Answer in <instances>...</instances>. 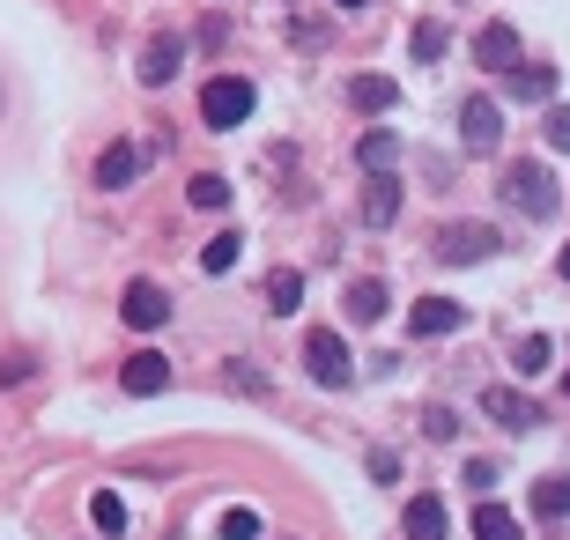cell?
<instances>
[{"instance_id":"3957f363","label":"cell","mask_w":570,"mask_h":540,"mask_svg":"<svg viewBox=\"0 0 570 540\" xmlns=\"http://www.w3.org/2000/svg\"><path fill=\"white\" fill-rule=\"evenodd\" d=\"M304 371H312L326 393H341V385L356 377V363H348V341H341L334 326H312V333H304Z\"/></svg>"},{"instance_id":"83f0119b","label":"cell","mask_w":570,"mask_h":540,"mask_svg":"<svg viewBox=\"0 0 570 540\" xmlns=\"http://www.w3.org/2000/svg\"><path fill=\"white\" fill-rule=\"evenodd\" d=\"M423 430L438 436V444H452V436H460V415H452V408H430V415H423Z\"/></svg>"},{"instance_id":"7402d4cb","label":"cell","mask_w":570,"mask_h":540,"mask_svg":"<svg viewBox=\"0 0 570 540\" xmlns=\"http://www.w3.org/2000/svg\"><path fill=\"white\" fill-rule=\"evenodd\" d=\"M186 200L193 208H230V178H223V170H200V178L186 186Z\"/></svg>"},{"instance_id":"30bf717a","label":"cell","mask_w":570,"mask_h":540,"mask_svg":"<svg viewBox=\"0 0 570 540\" xmlns=\"http://www.w3.org/2000/svg\"><path fill=\"white\" fill-rule=\"evenodd\" d=\"M504 97H519V105H549V97H556V67L511 60V67H504Z\"/></svg>"},{"instance_id":"6da1fadb","label":"cell","mask_w":570,"mask_h":540,"mask_svg":"<svg viewBox=\"0 0 570 540\" xmlns=\"http://www.w3.org/2000/svg\"><path fill=\"white\" fill-rule=\"evenodd\" d=\"M497 193H504V208H511V215H527V223H549V215L563 208V193H556V178H549L541 164H511Z\"/></svg>"},{"instance_id":"d4e9b609","label":"cell","mask_w":570,"mask_h":540,"mask_svg":"<svg viewBox=\"0 0 570 540\" xmlns=\"http://www.w3.org/2000/svg\"><path fill=\"white\" fill-rule=\"evenodd\" d=\"M89 519H97V533H127V503L111 497V489H97L89 497Z\"/></svg>"},{"instance_id":"cb8c5ba5","label":"cell","mask_w":570,"mask_h":540,"mask_svg":"<svg viewBox=\"0 0 570 540\" xmlns=\"http://www.w3.org/2000/svg\"><path fill=\"white\" fill-rule=\"evenodd\" d=\"M511 371H519V377L549 371V333H527V341H519V348H511Z\"/></svg>"},{"instance_id":"4dcf8cb0","label":"cell","mask_w":570,"mask_h":540,"mask_svg":"<svg viewBox=\"0 0 570 540\" xmlns=\"http://www.w3.org/2000/svg\"><path fill=\"white\" fill-rule=\"evenodd\" d=\"M16 377H30V355H8L0 363V385H16Z\"/></svg>"},{"instance_id":"8992f818","label":"cell","mask_w":570,"mask_h":540,"mask_svg":"<svg viewBox=\"0 0 570 540\" xmlns=\"http://www.w3.org/2000/svg\"><path fill=\"white\" fill-rule=\"evenodd\" d=\"M119 312H127L134 333H156L170 318V289L164 282H127V304H119Z\"/></svg>"},{"instance_id":"7a4b0ae2","label":"cell","mask_w":570,"mask_h":540,"mask_svg":"<svg viewBox=\"0 0 570 540\" xmlns=\"http://www.w3.org/2000/svg\"><path fill=\"white\" fill-rule=\"evenodd\" d=\"M253 105H259V89L245 82V75H215V82L200 89V119H208L215 134H230V126H245V119H253Z\"/></svg>"},{"instance_id":"ffe728a7","label":"cell","mask_w":570,"mask_h":540,"mask_svg":"<svg viewBox=\"0 0 570 540\" xmlns=\"http://www.w3.org/2000/svg\"><path fill=\"white\" fill-rule=\"evenodd\" d=\"M237 252H245V237H237V229L208 237V245H200V274H230V267H237Z\"/></svg>"},{"instance_id":"5b68a950","label":"cell","mask_w":570,"mask_h":540,"mask_svg":"<svg viewBox=\"0 0 570 540\" xmlns=\"http://www.w3.org/2000/svg\"><path fill=\"white\" fill-rule=\"evenodd\" d=\"M482 415L497 422V430H511V436H527V430H541V408H533L519 385H489L482 393Z\"/></svg>"},{"instance_id":"7c38bea8","label":"cell","mask_w":570,"mask_h":540,"mask_svg":"<svg viewBox=\"0 0 570 540\" xmlns=\"http://www.w3.org/2000/svg\"><path fill=\"white\" fill-rule=\"evenodd\" d=\"M178 67H186V38H148L141 45V82L148 89H164Z\"/></svg>"},{"instance_id":"9a60e30c","label":"cell","mask_w":570,"mask_h":540,"mask_svg":"<svg viewBox=\"0 0 570 540\" xmlns=\"http://www.w3.org/2000/svg\"><path fill=\"white\" fill-rule=\"evenodd\" d=\"M341 304H348V318H356V326H379L393 296H385V282H379V274H363V282H348V296H341Z\"/></svg>"},{"instance_id":"ac0fdd59","label":"cell","mask_w":570,"mask_h":540,"mask_svg":"<svg viewBox=\"0 0 570 540\" xmlns=\"http://www.w3.org/2000/svg\"><path fill=\"white\" fill-rule=\"evenodd\" d=\"M407 540H444V497H407Z\"/></svg>"},{"instance_id":"d6986e66","label":"cell","mask_w":570,"mask_h":540,"mask_svg":"<svg viewBox=\"0 0 570 540\" xmlns=\"http://www.w3.org/2000/svg\"><path fill=\"white\" fill-rule=\"evenodd\" d=\"M533 511H541V519H570V474H541L533 481Z\"/></svg>"},{"instance_id":"f546056e","label":"cell","mask_w":570,"mask_h":540,"mask_svg":"<svg viewBox=\"0 0 570 540\" xmlns=\"http://www.w3.org/2000/svg\"><path fill=\"white\" fill-rule=\"evenodd\" d=\"M466 489H497V459H466Z\"/></svg>"},{"instance_id":"44dd1931","label":"cell","mask_w":570,"mask_h":540,"mask_svg":"<svg viewBox=\"0 0 570 540\" xmlns=\"http://www.w3.org/2000/svg\"><path fill=\"white\" fill-rule=\"evenodd\" d=\"M296 296H304V274H296V267H275V274H267V312L289 318V312H296Z\"/></svg>"},{"instance_id":"277c9868","label":"cell","mask_w":570,"mask_h":540,"mask_svg":"<svg viewBox=\"0 0 570 540\" xmlns=\"http://www.w3.org/2000/svg\"><path fill=\"white\" fill-rule=\"evenodd\" d=\"M438 259L444 267H482V259H497V229L489 223H444L438 229Z\"/></svg>"},{"instance_id":"9c48e42d","label":"cell","mask_w":570,"mask_h":540,"mask_svg":"<svg viewBox=\"0 0 570 540\" xmlns=\"http://www.w3.org/2000/svg\"><path fill=\"white\" fill-rule=\"evenodd\" d=\"M466 326V304H452V296H423L415 312H407V333H423V341H444V333Z\"/></svg>"},{"instance_id":"4316f807","label":"cell","mask_w":570,"mask_h":540,"mask_svg":"<svg viewBox=\"0 0 570 540\" xmlns=\"http://www.w3.org/2000/svg\"><path fill=\"white\" fill-rule=\"evenodd\" d=\"M253 533H259V511H253V503L223 511V540H253Z\"/></svg>"},{"instance_id":"ba28073f","label":"cell","mask_w":570,"mask_h":540,"mask_svg":"<svg viewBox=\"0 0 570 540\" xmlns=\"http://www.w3.org/2000/svg\"><path fill=\"white\" fill-rule=\"evenodd\" d=\"M119 385H127L134 400H156V393H164V385H170V363H164V355H156V348H134L127 363H119Z\"/></svg>"},{"instance_id":"2e32d148","label":"cell","mask_w":570,"mask_h":540,"mask_svg":"<svg viewBox=\"0 0 570 540\" xmlns=\"http://www.w3.org/2000/svg\"><path fill=\"white\" fill-rule=\"evenodd\" d=\"M474 60H482V67H511V60H519V30H511V22H482Z\"/></svg>"},{"instance_id":"d6a6232c","label":"cell","mask_w":570,"mask_h":540,"mask_svg":"<svg viewBox=\"0 0 570 540\" xmlns=\"http://www.w3.org/2000/svg\"><path fill=\"white\" fill-rule=\"evenodd\" d=\"M334 8H363V0H334Z\"/></svg>"},{"instance_id":"484cf974","label":"cell","mask_w":570,"mask_h":540,"mask_svg":"<svg viewBox=\"0 0 570 540\" xmlns=\"http://www.w3.org/2000/svg\"><path fill=\"white\" fill-rule=\"evenodd\" d=\"M444 45H452V30H444L438 16H430V22H415V60H444Z\"/></svg>"},{"instance_id":"4fadbf2b","label":"cell","mask_w":570,"mask_h":540,"mask_svg":"<svg viewBox=\"0 0 570 540\" xmlns=\"http://www.w3.org/2000/svg\"><path fill=\"white\" fill-rule=\"evenodd\" d=\"M393 215H401V178H393V170H371V186H363V223L385 229Z\"/></svg>"},{"instance_id":"f1b7e54d","label":"cell","mask_w":570,"mask_h":540,"mask_svg":"<svg viewBox=\"0 0 570 540\" xmlns=\"http://www.w3.org/2000/svg\"><path fill=\"white\" fill-rule=\"evenodd\" d=\"M541 134H549V148H570V105H549V126H541Z\"/></svg>"},{"instance_id":"603a6c76","label":"cell","mask_w":570,"mask_h":540,"mask_svg":"<svg viewBox=\"0 0 570 540\" xmlns=\"http://www.w3.org/2000/svg\"><path fill=\"white\" fill-rule=\"evenodd\" d=\"M474 540H519V519H511L504 503H482L474 511Z\"/></svg>"},{"instance_id":"8fae6325","label":"cell","mask_w":570,"mask_h":540,"mask_svg":"<svg viewBox=\"0 0 570 540\" xmlns=\"http://www.w3.org/2000/svg\"><path fill=\"white\" fill-rule=\"evenodd\" d=\"M348 105H356L363 119H385V111L401 105V82H393V75H356V82H348Z\"/></svg>"},{"instance_id":"5bb4252c","label":"cell","mask_w":570,"mask_h":540,"mask_svg":"<svg viewBox=\"0 0 570 540\" xmlns=\"http://www.w3.org/2000/svg\"><path fill=\"white\" fill-rule=\"evenodd\" d=\"M134 178H141V148H134V141H111L105 156H97V186L119 193V186H134Z\"/></svg>"},{"instance_id":"e0dca14e","label":"cell","mask_w":570,"mask_h":540,"mask_svg":"<svg viewBox=\"0 0 570 540\" xmlns=\"http://www.w3.org/2000/svg\"><path fill=\"white\" fill-rule=\"evenodd\" d=\"M356 164L363 170H393L401 164V134H393V126H371V134L356 141Z\"/></svg>"},{"instance_id":"1f68e13d","label":"cell","mask_w":570,"mask_h":540,"mask_svg":"<svg viewBox=\"0 0 570 540\" xmlns=\"http://www.w3.org/2000/svg\"><path fill=\"white\" fill-rule=\"evenodd\" d=\"M556 267H563V282H570V245H563V259H556Z\"/></svg>"},{"instance_id":"52a82bcc","label":"cell","mask_w":570,"mask_h":540,"mask_svg":"<svg viewBox=\"0 0 570 540\" xmlns=\"http://www.w3.org/2000/svg\"><path fill=\"white\" fill-rule=\"evenodd\" d=\"M460 141H466V156H489V148L504 141V119H497V105H489V97H466V111H460Z\"/></svg>"}]
</instances>
